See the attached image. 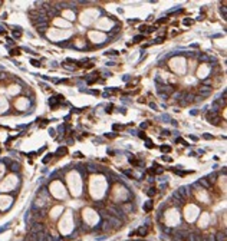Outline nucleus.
I'll return each instance as SVG.
<instances>
[{
    "mask_svg": "<svg viewBox=\"0 0 227 241\" xmlns=\"http://www.w3.org/2000/svg\"><path fill=\"white\" fill-rule=\"evenodd\" d=\"M191 102H194V95L184 92L183 98H181V101H180V105H181V106H187V105H190Z\"/></svg>",
    "mask_w": 227,
    "mask_h": 241,
    "instance_id": "obj_1",
    "label": "nucleus"
},
{
    "mask_svg": "<svg viewBox=\"0 0 227 241\" xmlns=\"http://www.w3.org/2000/svg\"><path fill=\"white\" fill-rule=\"evenodd\" d=\"M198 92H200V98H209L211 95V86H200L198 88Z\"/></svg>",
    "mask_w": 227,
    "mask_h": 241,
    "instance_id": "obj_2",
    "label": "nucleus"
},
{
    "mask_svg": "<svg viewBox=\"0 0 227 241\" xmlns=\"http://www.w3.org/2000/svg\"><path fill=\"white\" fill-rule=\"evenodd\" d=\"M207 121H209L210 124H213V125H220V116H218V113L210 112L209 115H207Z\"/></svg>",
    "mask_w": 227,
    "mask_h": 241,
    "instance_id": "obj_3",
    "label": "nucleus"
},
{
    "mask_svg": "<svg viewBox=\"0 0 227 241\" xmlns=\"http://www.w3.org/2000/svg\"><path fill=\"white\" fill-rule=\"evenodd\" d=\"M178 194L183 197L184 200H187V197L190 195V187H181V188H178Z\"/></svg>",
    "mask_w": 227,
    "mask_h": 241,
    "instance_id": "obj_4",
    "label": "nucleus"
},
{
    "mask_svg": "<svg viewBox=\"0 0 227 241\" xmlns=\"http://www.w3.org/2000/svg\"><path fill=\"white\" fill-rule=\"evenodd\" d=\"M62 99H63V96H55V98H50V101H49L50 106H52V108H56Z\"/></svg>",
    "mask_w": 227,
    "mask_h": 241,
    "instance_id": "obj_5",
    "label": "nucleus"
},
{
    "mask_svg": "<svg viewBox=\"0 0 227 241\" xmlns=\"http://www.w3.org/2000/svg\"><path fill=\"white\" fill-rule=\"evenodd\" d=\"M214 240L216 241H226V230L217 232V234L214 235Z\"/></svg>",
    "mask_w": 227,
    "mask_h": 241,
    "instance_id": "obj_6",
    "label": "nucleus"
},
{
    "mask_svg": "<svg viewBox=\"0 0 227 241\" xmlns=\"http://www.w3.org/2000/svg\"><path fill=\"white\" fill-rule=\"evenodd\" d=\"M147 232H148V227L145 225V227H141L138 231H135V234H138L139 237H145L147 235Z\"/></svg>",
    "mask_w": 227,
    "mask_h": 241,
    "instance_id": "obj_7",
    "label": "nucleus"
},
{
    "mask_svg": "<svg viewBox=\"0 0 227 241\" xmlns=\"http://www.w3.org/2000/svg\"><path fill=\"white\" fill-rule=\"evenodd\" d=\"M9 168H10V171H13V172H17L19 170H20V164L19 162H12L9 165Z\"/></svg>",
    "mask_w": 227,
    "mask_h": 241,
    "instance_id": "obj_8",
    "label": "nucleus"
},
{
    "mask_svg": "<svg viewBox=\"0 0 227 241\" xmlns=\"http://www.w3.org/2000/svg\"><path fill=\"white\" fill-rule=\"evenodd\" d=\"M198 184H200V185H203L204 188H207V189H209V188L211 187V184L209 182V179H207V178H201V179H200V182H198Z\"/></svg>",
    "mask_w": 227,
    "mask_h": 241,
    "instance_id": "obj_9",
    "label": "nucleus"
},
{
    "mask_svg": "<svg viewBox=\"0 0 227 241\" xmlns=\"http://www.w3.org/2000/svg\"><path fill=\"white\" fill-rule=\"evenodd\" d=\"M48 25H49V23H40V25H37V26H36V29H37V30H39L40 33H43V32L46 30V27H48Z\"/></svg>",
    "mask_w": 227,
    "mask_h": 241,
    "instance_id": "obj_10",
    "label": "nucleus"
},
{
    "mask_svg": "<svg viewBox=\"0 0 227 241\" xmlns=\"http://www.w3.org/2000/svg\"><path fill=\"white\" fill-rule=\"evenodd\" d=\"M151 208H152V201H148L147 204L144 205V211H145V212H150Z\"/></svg>",
    "mask_w": 227,
    "mask_h": 241,
    "instance_id": "obj_11",
    "label": "nucleus"
},
{
    "mask_svg": "<svg viewBox=\"0 0 227 241\" xmlns=\"http://www.w3.org/2000/svg\"><path fill=\"white\" fill-rule=\"evenodd\" d=\"M216 178H217V174H216V172H213V174H210V175H209V178H207V179H209V182H210V184H213L214 181H216Z\"/></svg>",
    "mask_w": 227,
    "mask_h": 241,
    "instance_id": "obj_12",
    "label": "nucleus"
},
{
    "mask_svg": "<svg viewBox=\"0 0 227 241\" xmlns=\"http://www.w3.org/2000/svg\"><path fill=\"white\" fill-rule=\"evenodd\" d=\"M183 95H184V92H175V93H174V99L180 102V101H181V98H183Z\"/></svg>",
    "mask_w": 227,
    "mask_h": 241,
    "instance_id": "obj_13",
    "label": "nucleus"
},
{
    "mask_svg": "<svg viewBox=\"0 0 227 241\" xmlns=\"http://www.w3.org/2000/svg\"><path fill=\"white\" fill-rule=\"evenodd\" d=\"M147 194H148L150 197H154V195L157 194V188H155V187H151L150 189H148V192H147Z\"/></svg>",
    "mask_w": 227,
    "mask_h": 241,
    "instance_id": "obj_14",
    "label": "nucleus"
},
{
    "mask_svg": "<svg viewBox=\"0 0 227 241\" xmlns=\"http://www.w3.org/2000/svg\"><path fill=\"white\" fill-rule=\"evenodd\" d=\"M200 60H201V62H210V58L207 56V55H201V56H200Z\"/></svg>",
    "mask_w": 227,
    "mask_h": 241,
    "instance_id": "obj_15",
    "label": "nucleus"
},
{
    "mask_svg": "<svg viewBox=\"0 0 227 241\" xmlns=\"http://www.w3.org/2000/svg\"><path fill=\"white\" fill-rule=\"evenodd\" d=\"M62 154H66V148H59V149H58L56 155H62Z\"/></svg>",
    "mask_w": 227,
    "mask_h": 241,
    "instance_id": "obj_16",
    "label": "nucleus"
},
{
    "mask_svg": "<svg viewBox=\"0 0 227 241\" xmlns=\"http://www.w3.org/2000/svg\"><path fill=\"white\" fill-rule=\"evenodd\" d=\"M142 39H144V36H141V35H139V36H135V37H134V42H141Z\"/></svg>",
    "mask_w": 227,
    "mask_h": 241,
    "instance_id": "obj_17",
    "label": "nucleus"
},
{
    "mask_svg": "<svg viewBox=\"0 0 227 241\" xmlns=\"http://www.w3.org/2000/svg\"><path fill=\"white\" fill-rule=\"evenodd\" d=\"M210 83H211V80H210V79H204V80H203V85H204V86H210Z\"/></svg>",
    "mask_w": 227,
    "mask_h": 241,
    "instance_id": "obj_18",
    "label": "nucleus"
},
{
    "mask_svg": "<svg viewBox=\"0 0 227 241\" xmlns=\"http://www.w3.org/2000/svg\"><path fill=\"white\" fill-rule=\"evenodd\" d=\"M161 151H162V152H170V151H171V148H170V147H161Z\"/></svg>",
    "mask_w": 227,
    "mask_h": 241,
    "instance_id": "obj_19",
    "label": "nucleus"
},
{
    "mask_svg": "<svg viewBox=\"0 0 227 241\" xmlns=\"http://www.w3.org/2000/svg\"><path fill=\"white\" fill-rule=\"evenodd\" d=\"M122 172H124V174L127 175V177H129V178H132V172H131V171H122Z\"/></svg>",
    "mask_w": 227,
    "mask_h": 241,
    "instance_id": "obj_20",
    "label": "nucleus"
},
{
    "mask_svg": "<svg viewBox=\"0 0 227 241\" xmlns=\"http://www.w3.org/2000/svg\"><path fill=\"white\" fill-rule=\"evenodd\" d=\"M19 53H20V50H19V49H13L12 52H10V55H13V56H14V55H19Z\"/></svg>",
    "mask_w": 227,
    "mask_h": 241,
    "instance_id": "obj_21",
    "label": "nucleus"
},
{
    "mask_svg": "<svg viewBox=\"0 0 227 241\" xmlns=\"http://www.w3.org/2000/svg\"><path fill=\"white\" fill-rule=\"evenodd\" d=\"M220 12H221V14H223V17L226 19V7H221V9H220Z\"/></svg>",
    "mask_w": 227,
    "mask_h": 241,
    "instance_id": "obj_22",
    "label": "nucleus"
},
{
    "mask_svg": "<svg viewBox=\"0 0 227 241\" xmlns=\"http://www.w3.org/2000/svg\"><path fill=\"white\" fill-rule=\"evenodd\" d=\"M154 145H152V142L150 141V139H147V148H152Z\"/></svg>",
    "mask_w": 227,
    "mask_h": 241,
    "instance_id": "obj_23",
    "label": "nucleus"
},
{
    "mask_svg": "<svg viewBox=\"0 0 227 241\" xmlns=\"http://www.w3.org/2000/svg\"><path fill=\"white\" fill-rule=\"evenodd\" d=\"M162 40H164V37H158L157 40H154V43H161Z\"/></svg>",
    "mask_w": 227,
    "mask_h": 241,
    "instance_id": "obj_24",
    "label": "nucleus"
},
{
    "mask_svg": "<svg viewBox=\"0 0 227 241\" xmlns=\"http://www.w3.org/2000/svg\"><path fill=\"white\" fill-rule=\"evenodd\" d=\"M139 138H142V139H147V136L144 135V132H141V134H139Z\"/></svg>",
    "mask_w": 227,
    "mask_h": 241,
    "instance_id": "obj_25",
    "label": "nucleus"
},
{
    "mask_svg": "<svg viewBox=\"0 0 227 241\" xmlns=\"http://www.w3.org/2000/svg\"><path fill=\"white\" fill-rule=\"evenodd\" d=\"M32 63H33L35 66H39V62H37V60H32Z\"/></svg>",
    "mask_w": 227,
    "mask_h": 241,
    "instance_id": "obj_26",
    "label": "nucleus"
},
{
    "mask_svg": "<svg viewBox=\"0 0 227 241\" xmlns=\"http://www.w3.org/2000/svg\"><path fill=\"white\" fill-rule=\"evenodd\" d=\"M204 138H205V139H211L213 136H210V135H207V134H205V135H204Z\"/></svg>",
    "mask_w": 227,
    "mask_h": 241,
    "instance_id": "obj_27",
    "label": "nucleus"
}]
</instances>
